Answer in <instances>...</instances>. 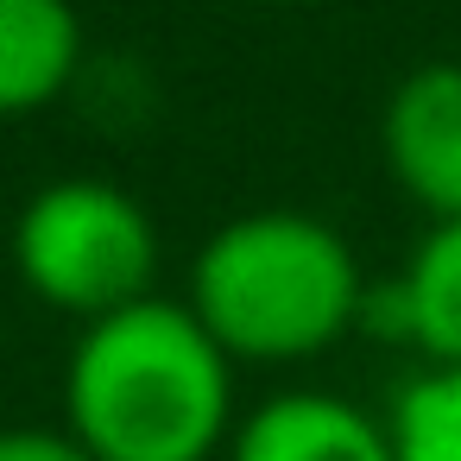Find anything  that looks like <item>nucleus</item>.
Masks as SVG:
<instances>
[{
    "mask_svg": "<svg viewBox=\"0 0 461 461\" xmlns=\"http://www.w3.org/2000/svg\"><path fill=\"white\" fill-rule=\"evenodd\" d=\"M385 171L436 221H461V64L411 70L379 121Z\"/></svg>",
    "mask_w": 461,
    "mask_h": 461,
    "instance_id": "nucleus-4",
    "label": "nucleus"
},
{
    "mask_svg": "<svg viewBox=\"0 0 461 461\" xmlns=\"http://www.w3.org/2000/svg\"><path fill=\"white\" fill-rule=\"evenodd\" d=\"M385 436H392V461H461V360L404 379Z\"/></svg>",
    "mask_w": 461,
    "mask_h": 461,
    "instance_id": "nucleus-8",
    "label": "nucleus"
},
{
    "mask_svg": "<svg viewBox=\"0 0 461 461\" xmlns=\"http://www.w3.org/2000/svg\"><path fill=\"white\" fill-rule=\"evenodd\" d=\"M83 70V20L70 0H0V121L51 108Z\"/></svg>",
    "mask_w": 461,
    "mask_h": 461,
    "instance_id": "nucleus-6",
    "label": "nucleus"
},
{
    "mask_svg": "<svg viewBox=\"0 0 461 461\" xmlns=\"http://www.w3.org/2000/svg\"><path fill=\"white\" fill-rule=\"evenodd\" d=\"M228 461H392V436L335 392H278L234 429Z\"/></svg>",
    "mask_w": 461,
    "mask_h": 461,
    "instance_id": "nucleus-5",
    "label": "nucleus"
},
{
    "mask_svg": "<svg viewBox=\"0 0 461 461\" xmlns=\"http://www.w3.org/2000/svg\"><path fill=\"white\" fill-rule=\"evenodd\" d=\"M259 7H297V0H259Z\"/></svg>",
    "mask_w": 461,
    "mask_h": 461,
    "instance_id": "nucleus-10",
    "label": "nucleus"
},
{
    "mask_svg": "<svg viewBox=\"0 0 461 461\" xmlns=\"http://www.w3.org/2000/svg\"><path fill=\"white\" fill-rule=\"evenodd\" d=\"M0 461H95L70 429H0Z\"/></svg>",
    "mask_w": 461,
    "mask_h": 461,
    "instance_id": "nucleus-9",
    "label": "nucleus"
},
{
    "mask_svg": "<svg viewBox=\"0 0 461 461\" xmlns=\"http://www.w3.org/2000/svg\"><path fill=\"white\" fill-rule=\"evenodd\" d=\"M64 411L95 461H209L234 423V360L190 303L146 297L83 329Z\"/></svg>",
    "mask_w": 461,
    "mask_h": 461,
    "instance_id": "nucleus-1",
    "label": "nucleus"
},
{
    "mask_svg": "<svg viewBox=\"0 0 461 461\" xmlns=\"http://www.w3.org/2000/svg\"><path fill=\"white\" fill-rule=\"evenodd\" d=\"M398 329L429 354V366L461 360V221H436L411 253L398 291H385Z\"/></svg>",
    "mask_w": 461,
    "mask_h": 461,
    "instance_id": "nucleus-7",
    "label": "nucleus"
},
{
    "mask_svg": "<svg viewBox=\"0 0 461 461\" xmlns=\"http://www.w3.org/2000/svg\"><path fill=\"white\" fill-rule=\"evenodd\" d=\"M190 310L215 335L228 360H310L335 348L360 310V259L354 247L297 209H259L209 234L190 266Z\"/></svg>",
    "mask_w": 461,
    "mask_h": 461,
    "instance_id": "nucleus-2",
    "label": "nucleus"
},
{
    "mask_svg": "<svg viewBox=\"0 0 461 461\" xmlns=\"http://www.w3.org/2000/svg\"><path fill=\"white\" fill-rule=\"evenodd\" d=\"M14 266L32 297H45L64 316H83L89 329L152 297L158 228L121 184L58 177L20 209Z\"/></svg>",
    "mask_w": 461,
    "mask_h": 461,
    "instance_id": "nucleus-3",
    "label": "nucleus"
}]
</instances>
